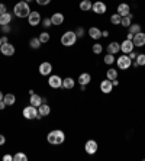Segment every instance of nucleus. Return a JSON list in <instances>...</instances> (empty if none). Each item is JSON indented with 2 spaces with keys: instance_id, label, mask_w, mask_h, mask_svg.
<instances>
[{
  "instance_id": "nucleus-1",
  "label": "nucleus",
  "mask_w": 145,
  "mask_h": 161,
  "mask_svg": "<svg viewBox=\"0 0 145 161\" xmlns=\"http://www.w3.org/2000/svg\"><path fill=\"white\" fill-rule=\"evenodd\" d=\"M31 6L28 2H25V0H20V2H18V3L15 4V8H13V13H15L16 18H28L31 13Z\"/></svg>"
},
{
  "instance_id": "nucleus-2",
  "label": "nucleus",
  "mask_w": 145,
  "mask_h": 161,
  "mask_svg": "<svg viewBox=\"0 0 145 161\" xmlns=\"http://www.w3.org/2000/svg\"><path fill=\"white\" fill-rule=\"evenodd\" d=\"M47 141L52 145H60L65 141V134H64L61 129H54V131L48 132L47 135Z\"/></svg>"
},
{
  "instance_id": "nucleus-3",
  "label": "nucleus",
  "mask_w": 145,
  "mask_h": 161,
  "mask_svg": "<svg viewBox=\"0 0 145 161\" xmlns=\"http://www.w3.org/2000/svg\"><path fill=\"white\" fill-rule=\"evenodd\" d=\"M77 39L78 38L74 31H67V32H64L63 36H61V45H64V47H73V45H75Z\"/></svg>"
},
{
  "instance_id": "nucleus-4",
  "label": "nucleus",
  "mask_w": 145,
  "mask_h": 161,
  "mask_svg": "<svg viewBox=\"0 0 145 161\" xmlns=\"http://www.w3.org/2000/svg\"><path fill=\"white\" fill-rule=\"evenodd\" d=\"M116 64H118V68H119V70H128V68H131V65H132V60L128 57V54H122V55H119V58L116 60Z\"/></svg>"
},
{
  "instance_id": "nucleus-5",
  "label": "nucleus",
  "mask_w": 145,
  "mask_h": 161,
  "mask_svg": "<svg viewBox=\"0 0 145 161\" xmlns=\"http://www.w3.org/2000/svg\"><path fill=\"white\" fill-rule=\"evenodd\" d=\"M22 115H23V118L28 119V120L36 119V118L39 116V113H38V108H35V106H32V105L26 106V108L22 110Z\"/></svg>"
},
{
  "instance_id": "nucleus-6",
  "label": "nucleus",
  "mask_w": 145,
  "mask_h": 161,
  "mask_svg": "<svg viewBox=\"0 0 145 161\" xmlns=\"http://www.w3.org/2000/svg\"><path fill=\"white\" fill-rule=\"evenodd\" d=\"M42 22V18H41V13L36 10H32L28 16V23H29L31 26H38L39 23Z\"/></svg>"
},
{
  "instance_id": "nucleus-7",
  "label": "nucleus",
  "mask_w": 145,
  "mask_h": 161,
  "mask_svg": "<svg viewBox=\"0 0 145 161\" xmlns=\"http://www.w3.org/2000/svg\"><path fill=\"white\" fill-rule=\"evenodd\" d=\"M97 150H99V145H97V142L94 141V139H87L84 144V151L89 155H93V154L97 153Z\"/></svg>"
},
{
  "instance_id": "nucleus-8",
  "label": "nucleus",
  "mask_w": 145,
  "mask_h": 161,
  "mask_svg": "<svg viewBox=\"0 0 145 161\" xmlns=\"http://www.w3.org/2000/svg\"><path fill=\"white\" fill-rule=\"evenodd\" d=\"M48 86L51 87V89H61V87H63V79H61L60 75H57V74L49 75Z\"/></svg>"
},
{
  "instance_id": "nucleus-9",
  "label": "nucleus",
  "mask_w": 145,
  "mask_h": 161,
  "mask_svg": "<svg viewBox=\"0 0 145 161\" xmlns=\"http://www.w3.org/2000/svg\"><path fill=\"white\" fill-rule=\"evenodd\" d=\"M15 53H16L15 45L9 44V42H6V44H2V47H0V54H3V55H6V57L15 55Z\"/></svg>"
},
{
  "instance_id": "nucleus-10",
  "label": "nucleus",
  "mask_w": 145,
  "mask_h": 161,
  "mask_svg": "<svg viewBox=\"0 0 145 161\" xmlns=\"http://www.w3.org/2000/svg\"><path fill=\"white\" fill-rule=\"evenodd\" d=\"M92 10H93L96 15H103V13H106V10H108V6L104 4V2L97 0V2L93 3V6H92Z\"/></svg>"
},
{
  "instance_id": "nucleus-11",
  "label": "nucleus",
  "mask_w": 145,
  "mask_h": 161,
  "mask_svg": "<svg viewBox=\"0 0 145 161\" xmlns=\"http://www.w3.org/2000/svg\"><path fill=\"white\" fill-rule=\"evenodd\" d=\"M132 42H134L135 48H142L145 45V32H138V34L134 35V38H132Z\"/></svg>"
},
{
  "instance_id": "nucleus-12",
  "label": "nucleus",
  "mask_w": 145,
  "mask_h": 161,
  "mask_svg": "<svg viewBox=\"0 0 145 161\" xmlns=\"http://www.w3.org/2000/svg\"><path fill=\"white\" fill-rule=\"evenodd\" d=\"M39 74L41 75H51L52 73V64L49 61H44V63L39 64Z\"/></svg>"
},
{
  "instance_id": "nucleus-13",
  "label": "nucleus",
  "mask_w": 145,
  "mask_h": 161,
  "mask_svg": "<svg viewBox=\"0 0 145 161\" xmlns=\"http://www.w3.org/2000/svg\"><path fill=\"white\" fill-rule=\"evenodd\" d=\"M64 20H65V18H64V15L61 13V12H55V13H52L51 23L54 25V26H61V25L64 23Z\"/></svg>"
},
{
  "instance_id": "nucleus-14",
  "label": "nucleus",
  "mask_w": 145,
  "mask_h": 161,
  "mask_svg": "<svg viewBox=\"0 0 145 161\" xmlns=\"http://www.w3.org/2000/svg\"><path fill=\"white\" fill-rule=\"evenodd\" d=\"M134 49H135V45L131 39H125V41L120 42V51H122L123 54H129L131 51H134Z\"/></svg>"
},
{
  "instance_id": "nucleus-15",
  "label": "nucleus",
  "mask_w": 145,
  "mask_h": 161,
  "mask_svg": "<svg viewBox=\"0 0 145 161\" xmlns=\"http://www.w3.org/2000/svg\"><path fill=\"white\" fill-rule=\"evenodd\" d=\"M112 90H113V84H112V80L106 79L103 81H100V92L104 94H109L112 93Z\"/></svg>"
},
{
  "instance_id": "nucleus-16",
  "label": "nucleus",
  "mask_w": 145,
  "mask_h": 161,
  "mask_svg": "<svg viewBox=\"0 0 145 161\" xmlns=\"http://www.w3.org/2000/svg\"><path fill=\"white\" fill-rule=\"evenodd\" d=\"M116 10H118L116 13H119L122 18H123V16H128L131 13V8H129V4H128V3H119Z\"/></svg>"
},
{
  "instance_id": "nucleus-17",
  "label": "nucleus",
  "mask_w": 145,
  "mask_h": 161,
  "mask_svg": "<svg viewBox=\"0 0 145 161\" xmlns=\"http://www.w3.org/2000/svg\"><path fill=\"white\" fill-rule=\"evenodd\" d=\"M87 34H89V36L92 38V39H94V41H97V39H100L102 38V31L97 26H92Z\"/></svg>"
},
{
  "instance_id": "nucleus-18",
  "label": "nucleus",
  "mask_w": 145,
  "mask_h": 161,
  "mask_svg": "<svg viewBox=\"0 0 145 161\" xmlns=\"http://www.w3.org/2000/svg\"><path fill=\"white\" fill-rule=\"evenodd\" d=\"M78 84H81V86H87L90 81H92V75L89 73H81V74L78 75Z\"/></svg>"
},
{
  "instance_id": "nucleus-19",
  "label": "nucleus",
  "mask_w": 145,
  "mask_h": 161,
  "mask_svg": "<svg viewBox=\"0 0 145 161\" xmlns=\"http://www.w3.org/2000/svg\"><path fill=\"white\" fill-rule=\"evenodd\" d=\"M38 113H39L42 118H44V116H48L49 113H51V108H49V105H47V103H42V105H39V106H38Z\"/></svg>"
},
{
  "instance_id": "nucleus-20",
  "label": "nucleus",
  "mask_w": 145,
  "mask_h": 161,
  "mask_svg": "<svg viewBox=\"0 0 145 161\" xmlns=\"http://www.w3.org/2000/svg\"><path fill=\"white\" fill-rule=\"evenodd\" d=\"M120 51V44L119 42H116V41H113V42H110V44L108 45V53L109 54H118Z\"/></svg>"
},
{
  "instance_id": "nucleus-21",
  "label": "nucleus",
  "mask_w": 145,
  "mask_h": 161,
  "mask_svg": "<svg viewBox=\"0 0 145 161\" xmlns=\"http://www.w3.org/2000/svg\"><path fill=\"white\" fill-rule=\"evenodd\" d=\"M29 105L35 106V108H38L39 105H42V97L39 96L38 93H34L31 94V99H29Z\"/></svg>"
},
{
  "instance_id": "nucleus-22",
  "label": "nucleus",
  "mask_w": 145,
  "mask_h": 161,
  "mask_svg": "<svg viewBox=\"0 0 145 161\" xmlns=\"http://www.w3.org/2000/svg\"><path fill=\"white\" fill-rule=\"evenodd\" d=\"M12 18H13V16H12V13H9V12L0 15V26H3V25H10Z\"/></svg>"
},
{
  "instance_id": "nucleus-23",
  "label": "nucleus",
  "mask_w": 145,
  "mask_h": 161,
  "mask_svg": "<svg viewBox=\"0 0 145 161\" xmlns=\"http://www.w3.org/2000/svg\"><path fill=\"white\" fill-rule=\"evenodd\" d=\"M92 6H93V3L90 0H81L80 4H78V8H80L81 12H90L92 10Z\"/></svg>"
},
{
  "instance_id": "nucleus-24",
  "label": "nucleus",
  "mask_w": 145,
  "mask_h": 161,
  "mask_svg": "<svg viewBox=\"0 0 145 161\" xmlns=\"http://www.w3.org/2000/svg\"><path fill=\"white\" fill-rule=\"evenodd\" d=\"M74 86H75L74 79H71V77H65V79H63V87L64 89L71 90V89H74Z\"/></svg>"
},
{
  "instance_id": "nucleus-25",
  "label": "nucleus",
  "mask_w": 145,
  "mask_h": 161,
  "mask_svg": "<svg viewBox=\"0 0 145 161\" xmlns=\"http://www.w3.org/2000/svg\"><path fill=\"white\" fill-rule=\"evenodd\" d=\"M3 100L8 106H13L16 103V96L13 93H6L4 94V97H3Z\"/></svg>"
},
{
  "instance_id": "nucleus-26",
  "label": "nucleus",
  "mask_w": 145,
  "mask_h": 161,
  "mask_svg": "<svg viewBox=\"0 0 145 161\" xmlns=\"http://www.w3.org/2000/svg\"><path fill=\"white\" fill-rule=\"evenodd\" d=\"M132 18H134V15H132V13H129L128 16H123L122 20H120V25H122L123 28H129L131 23H132Z\"/></svg>"
},
{
  "instance_id": "nucleus-27",
  "label": "nucleus",
  "mask_w": 145,
  "mask_h": 161,
  "mask_svg": "<svg viewBox=\"0 0 145 161\" xmlns=\"http://www.w3.org/2000/svg\"><path fill=\"white\" fill-rule=\"evenodd\" d=\"M41 45H42V42L39 41V38H38V36L31 38V41H29V47H31L32 49H39V48H41Z\"/></svg>"
},
{
  "instance_id": "nucleus-28",
  "label": "nucleus",
  "mask_w": 145,
  "mask_h": 161,
  "mask_svg": "<svg viewBox=\"0 0 145 161\" xmlns=\"http://www.w3.org/2000/svg\"><path fill=\"white\" fill-rule=\"evenodd\" d=\"M106 79H109V80L118 79V70L116 68H109L108 71H106Z\"/></svg>"
},
{
  "instance_id": "nucleus-29",
  "label": "nucleus",
  "mask_w": 145,
  "mask_h": 161,
  "mask_svg": "<svg viewBox=\"0 0 145 161\" xmlns=\"http://www.w3.org/2000/svg\"><path fill=\"white\" fill-rule=\"evenodd\" d=\"M120 20H122V16H120L119 13H113V15L110 16V23L112 25H115V26L116 25H119Z\"/></svg>"
},
{
  "instance_id": "nucleus-30",
  "label": "nucleus",
  "mask_w": 145,
  "mask_h": 161,
  "mask_svg": "<svg viewBox=\"0 0 145 161\" xmlns=\"http://www.w3.org/2000/svg\"><path fill=\"white\" fill-rule=\"evenodd\" d=\"M13 161H28V155H26L25 153H16L15 155H13Z\"/></svg>"
},
{
  "instance_id": "nucleus-31",
  "label": "nucleus",
  "mask_w": 145,
  "mask_h": 161,
  "mask_svg": "<svg viewBox=\"0 0 145 161\" xmlns=\"http://www.w3.org/2000/svg\"><path fill=\"white\" fill-rule=\"evenodd\" d=\"M129 29V32L131 34H138V32H141V25L139 23H131V26L128 28Z\"/></svg>"
},
{
  "instance_id": "nucleus-32",
  "label": "nucleus",
  "mask_w": 145,
  "mask_h": 161,
  "mask_svg": "<svg viewBox=\"0 0 145 161\" xmlns=\"http://www.w3.org/2000/svg\"><path fill=\"white\" fill-rule=\"evenodd\" d=\"M103 61H104V64H108V65H112V64L115 63V55H113V54H106V55H104V58H103Z\"/></svg>"
},
{
  "instance_id": "nucleus-33",
  "label": "nucleus",
  "mask_w": 145,
  "mask_h": 161,
  "mask_svg": "<svg viewBox=\"0 0 145 161\" xmlns=\"http://www.w3.org/2000/svg\"><path fill=\"white\" fill-rule=\"evenodd\" d=\"M92 51H93V54L99 55V54H102V51H103V45L99 44V42H96V44L92 47Z\"/></svg>"
},
{
  "instance_id": "nucleus-34",
  "label": "nucleus",
  "mask_w": 145,
  "mask_h": 161,
  "mask_svg": "<svg viewBox=\"0 0 145 161\" xmlns=\"http://www.w3.org/2000/svg\"><path fill=\"white\" fill-rule=\"evenodd\" d=\"M38 38H39V41H41L42 44H47V42H49V38H51V36H49L48 32H41Z\"/></svg>"
},
{
  "instance_id": "nucleus-35",
  "label": "nucleus",
  "mask_w": 145,
  "mask_h": 161,
  "mask_svg": "<svg viewBox=\"0 0 145 161\" xmlns=\"http://www.w3.org/2000/svg\"><path fill=\"white\" fill-rule=\"evenodd\" d=\"M134 61H137V64L139 65V67H142V65H145V54H138L137 58H135Z\"/></svg>"
},
{
  "instance_id": "nucleus-36",
  "label": "nucleus",
  "mask_w": 145,
  "mask_h": 161,
  "mask_svg": "<svg viewBox=\"0 0 145 161\" xmlns=\"http://www.w3.org/2000/svg\"><path fill=\"white\" fill-rule=\"evenodd\" d=\"M74 32H75V35H77V38H83V36H84V34H86L84 28H81V26H78Z\"/></svg>"
},
{
  "instance_id": "nucleus-37",
  "label": "nucleus",
  "mask_w": 145,
  "mask_h": 161,
  "mask_svg": "<svg viewBox=\"0 0 145 161\" xmlns=\"http://www.w3.org/2000/svg\"><path fill=\"white\" fill-rule=\"evenodd\" d=\"M42 26H44V28H49V26H51V25H52V23H51V19H49V18H45V19H42Z\"/></svg>"
},
{
  "instance_id": "nucleus-38",
  "label": "nucleus",
  "mask_w": 145,
  "mask_h": 161,
  "mask_svg": "<svg viewBox=\"0 0 145 161\" xmlns=\"http://www.w3.org/2000/svg\"><path fill=\"white\" fill-rule=\"evenodd\" d=\"M0 29H2L3 34H9L12 31V28H10V25H3V26H0Z\"/></svg>"
},
{
  "instance_id": "nucleus-39",
  "label": "nucleus",
  "mask_w": 145,
  "mask_h": 161,
  "mask_svg": "<svg viewBox=\"0 0 145 161\" xmlns=\"http://www.w3.org/2000/svg\"><path fill=\"white\" fill-rule=\"evenodd\" d=\"M39 6H47V4H49L51 3V0H35Z\"/></svg>"
},
{
  "instance_id": "nucleus-40",
  "label": "nucleus",
  "mask_w": 145,
  "mask_h": 161,
  "mask_svg": "<svg viewBox=\"0 0 145 161\" xmlns=\"http://www.w3.org/2000/svg\"><path fill=\"white\" fill-rule=\"evenodd\" d=\"M8 12V8H6V4L4 3H0V15H3Z\"/></svg>"
},
{
  "instance_id": "nucleus-41",
  "label": "nucleus",
  "mask_w": 145,
  "mask_h": 161,
  "mask_svg": "<svg viewBox=\"0 0 145 161\" xmlns=\"http://www.w3.org/2000/svg\"><path fill=\"white\" fill-rule=\"evenodd\" d=\"M3 161H13V155H10V154L3 155Z\"/></svg>"
},
{
  "instance_id": "nucleus-42",
  "label": "nucleus",
  "mask_w": 145,
  "mask_h": 161,
  "mask_svg": "<svg viewBox=\"0 0 145 161\" xmlns=\"http://www.w3.org/2000/svg\"><path fill=\"white\" fill-rule=\"evenodd\" d=\"M137 55H138V54L135 53V51H131V53L128 54V57H129V58H131V60H132V61H134L135 58H137Z\"/></svg>"
},
{
  "instance_id": "nucleus-43",
  "label": "nucleus",
  "mask_w": 145,
  "mask_h": 161,
  "mask_svg": "<svg viewBox=\"0 0 145 161\" xmlns=\"http://www.w3.org/2000/svg\"><path fill=\"white\" fill-rule=\"evenodd\" d=\"M108 36H110L109 31H102V38H108Z\"/></svg>"
},
{
  "instance_id": "nucleus-44",
  "label": "nucleus",
  "mask_w": 145,
  "mask_h": 161,
  "mask_svg": "<svg viewBox=\"0 0 145 161\" xmlns=\"http://www.w3.org/2000/svg\"><path fill=\"white\" fill-rule=\"evenodd\" d=\"M4 142H6V138H4V135L0 134V145H4Z\"/></svg>"
},
{
  "instance_id": "nucleus-45",
  "label": "nucleus",
  "mask_w": 145,
  "mask_h": 161,
  "mask_svg": "<svg viewBox=\"0 0 145 161\" xmlns=\"http://www.w3.org/2000/svg\"><path fill=\"white\" fill-rule=\"evenodd\" d=\"M6 106H8V105L4 103V100H0V110H3V109L6 108Z\"/></svg>"
},
{
  "instance_id": "nucleus-46",
  "label": "nucleus",
  "mask_w": 145,
  "mask_h": 161,
  "mask_svg": "<svg viewBox=\"0 0 145 161\" xmlns=\"http://www.w3.org/2000/svg\"><path fill=\"white\" fill-rule=\"evenodd\" d=\"M112 84H113V87H116V86H119V81H118V79H115V80H112Z\"/></svg>"
},
{
  "instance_id": "nucleus-47",
  "label": "nucleus",
  "mask_w": 145,
  "mask_h": 161,
  "mask_svg": "<svg viewBox=\"0 0 145 161\" xmlns=\"http://www.w3.org/2000/svg\"><path fill=\"white\" fill-rule=\"evenodd\" d=\"M2 42H3V44L9 42V39H8V36H6V35H4V36H2Z\"/></svg>"
},
{
  "instance_id": "nucleus-48",
  "label": "nucleus",
  "mask_w": 145,
  "mask_h": 161,
  "mask_svg": "<svg viewBox=\"0 0 145 161\" xmlns=\"http://www.w3.org/2000/svg\"><path fill=\"white\" fill-rule=\"evenodd\" d=\"M132 38H134V34H131L129 32V34L126 35V39H131V41H132Z\"/></svg>"
},
{
  "instance_id": "nucleus-49",
  "label": "nucleus",
  "mask_w": 145,
  "mask_h": 161,
  "mask_svg": "<svg viewBox=\"0 0 145 161\" xmlns=\"http://www.w3.org/2000/svg\"><path fill=\"white\" fill-rule=\"evenodd\" d=\"M3 97H4V94H3V92L0 90V100H3Z\"/></svg>"
},
{
  "instance_id": "nucleus-50",
  "label": "nucleus",
  "mask_w": 145,
  "mask_h": 161,
  "mask_svg": "<svg viewBox=\"0 0 145 161\" xmlns=\"http://www.w3.org/2000/svg\"><path fill=\"white\" fill-rule=\"evenodd\" d=\"M132 65H134L135 68H138V67H139V65H138V64H137V61H132Z\"/></svg>"
},
{
  "instance_id": "nucleus-51",
  "label": "nucleus",
  "mask_w": 145,
  "mask_h": 161,
  "mask_svg": "<svg viewBox=\"0 0 145 161\" xmlns=\"http://www.w3.org/2000/svg\"><path fill=\"white\" fill-rule=\"evenodd\" d=\"M80 90H81V92H86V86H81V84H80Z\"/></svg>"
},
{
  "instance_id": "nucleus-52",
  "label": "nucleus",
  "mask_w": 145,
  "mask_h": 161,
  "mask_svg": "<svg viewBox=\"0 0 145 161\" xmlns=\"http://www.w3.org/2000/svg\"><path fill=\"white\" fill-rule=\"evenodd\" d=\"M2 44H3V42H2V36H0V47H2Z\"/></svg>"
},
{
  "instance_id": "nucleus-53",
  "label": "nucleus",
  "mask_w": 145,
  "mask_h": 161,
  "mask_svg": "<svg viewBox=\"0 0 145 161\" xmlns=\"http://www.w3.org/2000/svg\"><path fill=\"white\" fill-rule=\"evenodd\" d=\"M25 2H28V3H31V2H34V0H25Z\"/></svg>"
},
{
  "instance_id": "nucleus-54",
  "label": "nucleus",
  "mask_w": 145,
  "mask_h": 161,
  "mask_svg": "<svg viewBox=\"0 0 145 161\" xmlns=\"http://www.w3.org/2000/svg\"><path fill=\"white\" fill-rule=\"evenodd\" d=\"M132 2H135V0H132Z\"/></svg>"
}]
</instances>
